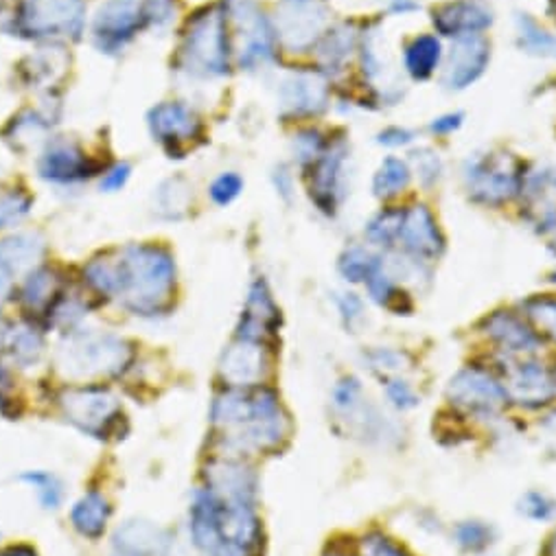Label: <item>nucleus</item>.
<instances>
[{"label": "nucleus", "instance_id": "obj_1", "mask_svg": "<svg viewBox=\"0 0 556 556\" xmlns=\"http://www.w3.org/2000/svg\"><path fill=\"white\" fill-rule=\"evenodd\" d=\"M90 288L118 299L136 316H159L176 288V263L165 248L127 245L116 258H94L84 269Z\"/></svg>", "mask_w": 556, "mask_h": 556}, {"label": "nucleus", "instance_id": "obj_2", "mask_svg": "<svg viewBox=\"0 0 556 556\" xmlns=\"http://www.w3.org/2000/svg\"><path fill=\"white\" fill-rule=\"evenodd\" d=\"M180 66L193 77H219L228 68V36L222 12L198 14L185 34Z\"/></svg>", "mask_w": 556, "mask_h": 556}, {"label": "nucleus", "instance_id": "obj_3", "mask_svg": "<svg viewBox=\"0 0 556 556\" xmlns=\"http://www.w3.org/2000/svg\"><path fill=\"white\" fill-rule=\"evenodd\" d=\"M129 355V344L112 333H79L60 351V368L68 377H101L118 372Z\"/></svg>", "mask_w": 556, "mask_h": 556}, {"label": "nucleus", "instance_id": "obj_4", "mask_svg": "<svg viewBox=\"0 0 556 556\" xmlns=\"http://www.w3.org/2000/svg\"><path fill=\"white\" fill-rule=\"evenodd\" d=\"M84 27L81 0H21L18 29L31 38L73 36Z\"/></svg>", "mask_w": 556, "mask_h": 556}, {"label": "nucleus", "instance_id": "obj_5", "mask_svg": "<svg viewBox=\"0 0 556 556\" xmlns=\"http://www.w3.org/2000/svg\"><path fill=\"white\" fill-rule=\"evenodd\" d=\"M62 407L73 426L97 439L108 437L121 416L118 401L99 386L68 390L62 399Z\"/></svg>", "mask_w": 556, "mask_h": 556}, {"label": "nucleus", "instance_id": "obj_6", "mask_svg": "<svg viewBox=\"0 0 556 556\" xmlns=\"http://www.w3.org/2000/svg\"><path fill=\"white\" fill-rule=\"evenodd\" d=\"M146 23V10L136 0H108L94 18V42L101 51H118Z\"/></svg>", "mask_w": 556, "mask_h": 556}, {"label": "nucleus", "instance_id": "obj_7", "mask_svg": "<svg viewBox=\"0 0 556 556\" xmlns=\"http://www.w3.org/2000/svg\"><path fill=\"white\" fill-rule=\"evenodd\" d=\"M150 129L163 148H167L169 152H178L182 146L195 141L202 123L191 108L167 101L150 112Z\"/></svg>", "mask_w": 556, "mask_h": 556}, {"label": "nucleus", "instance_id": "obj_8", "mask_svg": "<svg viewBox=\"0 0 556 556\" xmlns=\"http://www.w3.org/2000/svg\"><path fill=\"white\" fill-rule=\"evenodd\" d=\"M92 163L73 141H55L47 148L38 163L40 178L55 185H73L92 176Z\"/></svg>", "mask_w": 556, "mask_h": 556}, {"label": "nucleus", "instance_id": "obj_9", "mask_svg": "<svg viewBox=\"0 0 556 556\" xmlns=\"http://www.w3.org/2000/svg\"><path fill=\"white\" fill-rule=\"evenodd\" d=\"M169 545L167 530L143 519L125 521L112 539L114 556H165Z\"/></svg>", "mask_w": 556, "mask_h": 556}, {"label": "nucleus", "instance_id": "obj_10", "mask_svg": "<svg viewBox=\"0 0 556 556\" xmlns=\"http://www.w3.org/2000/svg\"><path fill=\"white\" fill-rule=\"evenodd\" d=\"M491 58L489 45L480 36H465L456 40V47H452L445 84L450 88H467L473 84L486 68V62Z\"/></svg>", "mask_w": 556, "mask_h": 556}, {"label": "nucleus", "instance_id": "obj_11", "mask_svg": "<svg viewBox=\"0 0 556 556\" xmlns=\"http://www.w3.org/2000/svg\"><path fill=\"white\" fill-rule=\"evenodd\" d=\"M278 34L286 38L292 49L309 47L325 25V12L314 3V0H294L281 10L278 18Z\"/></svg>", "mask_w": 556, "mask_h": 556}, {"label": "nucleus", "instance_id": "obj_12", "mask_svg": "<svg viewBox=\"0 0 556 556\" xmlns=\"http://www.w3.org/2000/svg\"><path fill=\"white\" fill-rule=\"evenodd\" d=\"M493 16L482 0H458V3L445 5L434 14V25L445 36L465 38L478 36V31L491 27Z\"/></svg>", "mask_w": 556, "mask_h": 556}, {"label": "nucleus", "instance_id": "obj_13", "mask_svg": "<svg viewBox=\"0 0 556 556\" xmlns=\"http://www.w3.org/2000/svg\"><path fill=\"white\" fill-rule=\"evenodd\" d=\"M471 165V163H469ZM469 189L476 193H484L489 202L504 200L515 191L517 174L506 165V156L502 159H476L471 169L467 172Z\"/></svg>", "mask_w": 556, "mask_h": 556}, {"label": "nucleus", "instance_id": "obj_14", "mask_svg": "<svg viewBox=\"0 0 556 556\" xmlns=\"http://www.w3.org/2000/svg\"><path fill=\"white\" fill-rule=\"evenodd\" d=\"M281 105L290 116L318 114L327 105V88L314 73L292 75L281 88Z\"/></svg>", "mask_w": 556, "mask_h": 556}, {"label": "nucleus", "instance_id": "obj_15", "mask_svg": "<svg viewBox=\"0 0 556 556\" xmlns=\"http://www.w3.org/2000/svg\"><path fill=\"white\" fill-rule=\"evenodd\" d=\"M45 243L36 235H16L0 241V292H3L14 278L27 269H34L42 256Z\"/></svg>", "mask_w": 556, "mask_h": 556}, {"label": "nucleus", "instance_id": "obj_16", "mask_svg": "<svg viewBox=\"0 0 556 556\" xmlns=\"http://www.w3.org/2000/svg\"><path fill=\"white\" fill-rule=\"evenodd\" d=\"M314 169V182H312V198L316 195V202L323 206V211H329L336 206V195L342 193V169H344V154L338 150H331L323 154Z\"/></svg>", "mask_w": 556, "mask_h": 556}, {"label": "nucleus", "instance_id": "obj_17", "mask_svg": "<svg viewBox=\"0 0 556 556\" xmlns=\"http://www.w3.org/2000/svg\"><path fill=\"white\" fill-rule=\"evenodd\" d=\"M110 517H112V506L99 491L86 493L71 510L73 528L88 539H99L105 532Z\"/></svg>", "mask_w": 556, "mask_h": 556}, {"label": "nucleus", "instance_id": "obj_18", "mask_svg": "<svg viewBox=\"0 0 556 556\" xmlns=\"http://www.w3.org/2000/svg\"><path fill=\"white\" fill-rule=\"evenodd\" d=\"M443 58V47L434 36L414 38L405 47V68L414 79H428L434 75Z\"/></svg>", "mask_w": 556, "mask_h": 556}, {"label": "nucleus", "instance_id": "obj_19", "mask_svg": "<svg viewBox=\"0 0 556 556\" xmlns=\"http://www.w3.org/2000/svg\"><path fill=\"white\" fill-rule=\"evenodd\" d=\"M58 296V278L51 269H31L27 281L23 286V303L34 309L51 307L53 299Z\"/></svg>", "mask_w": 556, "mask_h": 556}, {"label": "nucleus", "instance_id": "obj_20", "mask_svg": "<svg viewBox=\"0 0 556 556\" xmlns=\"http://www.w3.org/2000/svg\"><path fill=\"white\" fill-rule=\"evenodd\" d=\"M191 204V187L185 178H172L159 187L156 211L167 219H178Z\"/></svg>", "mask_w": 556, "mask_h": 556}, {"label": "nucleus", "instance_id": "obj_21", "mask_svg": "<svg viewBox=\"0 0 556 556\" xmlns=\"http://www.w3.org/2000/svg\"><path fill=\"white\" fill-rule=\"evenodd\" d=\"M407 182H409V169H407V165L401 163L399 159H388V161L379 167V172H377V176H375L372 189H375V193H377L379 198H392V195L401 193V191L407 187Z\"/></svg>", "mask_w": 556, "mask_h": 556}, {"label": "nucleus", "instance_id": "obj_22", "mask_svg": "<svg viewBox=\"0 0 556 556\" xmlns=\"http://www.w3.org/2000/svg\"><path fill=\"white\" fill-rule=\"evenodd\" d=\"M21 480L27 482L36 491L40 504L47 510H58L62 506L64 486L53 473H49V471H27V473L21 476Z\"/></svg>", "mask_w": 556, "mask_h": 556}, {"label": "nucleus", "instance_id": "obj_23", "mask_svg": "<svg viewBox=\"0 0 556 556\" xmlns=\"http://www.w3.org/2000/svg\"><path fill=\"white\" fill-rule=\"evenodd\" d=\"M42 351H45V342H42V336L36 329L21 327L10 338V353H12L14 362H18L23 366L36 364L40 359Z\"/></svg>", "mask_w": 556, "mask_h": 556}, {"label": "nucleus", "instance_id": "obj_24", "mask_svg": "<svg viewBox=\"0 0 556 556\" xmlns=\"http://www.w3.org/2000/svg\"><path fill=\"white\" fill-rule=\"evenodd\" d=\"M31 200L23 193H5L0 195V228H10L21 224L29 215Z\"/></svg>", "mask_w": 556, "mask_h": 556}, {"label": "nucleus", "instance_id": "obj_25", "mask_svg": "<svg viewBox=\"0 0 556 556\" xmlns=\"http://www.w3.org/2000/svg\"><path fill=\"white\" fill-rule=\"evenodd\" d=\"M294 152L301 165H314L325 154V141L318 131H303L299 134Z\"/></svg>", "mask_w": 556, "mask_h": 556}, {"label": "nucleus", "instance_id": "obj_26", "mask_svg": "<svg viewBox=\"0 0 556 556\" xmlns=\"http://www.w3.org/2000/svg\"><path fill=\"white\" fill-rule=\"evenodd\" d=\"M243 189V180L237 174H222L213 185H211V198L215 204L226 206L235 198H239Z\"/></svg>", "mask_w": 556, "mask_h": 556}, {"label": "nucleus", "instance_id": "obj_27", "mask_svg": "<svg viewBox=\"0 0 556 556\" xmlns=\"http://www.w3.org/2000/svg\"><path fill=\"white\" fill-rule=\"evenodd\" d=\"M12 129H14V143L21 148L23 143L36 141V138L47 129V123L40 116L29 114L27 118H14Z\"/></svg>", "mask_w": 556, "mask_h": 556}, {"label": "nucleus", "instance_id": "obj_28", "mask_svg": "<svg viewBox=\"0 0 556 556\" xmlns=\"http://www.w3.org/2000/svg\"><path fill=\"white\" fill-rule=\"evenodd\" d=\"M530 27H532L534 34H530V31L521 25V38H526V47L532 49V53H543V55L556 53V38L547 36L545 31H539L532 23H530Z\"/></svg>", "mask_w": 556, "mask_h": 556}, {"label": "nucleus", "instance_id": "obj_29", "mask_svg": "<svg viewBox=\"0 0 556 556\" xmlns=\"http://www.w3.org/2000/svg\"><path fill=\"white\" fill-rule=\"evenodd\" d=\"M143 10L148 16V23H152V25H167L174 18L172 0H148Z\"/></svg>", "mask_w": 556, "mask_h": 556}, {"label": "nucleus", "instance_id": "obj_30", "mask_svg": "<svg viewBox=\"0 0 556 556\" xmlns=\"http://www.w3.org/2000/svg\"><path fill=\"white\" fill-rule=\"evenodd\" d=\"M127 180H129V165H116L101 180V189L108 193H114V191H121Z\"/></svg>", "mask_w": 556, "mask_h": 556}, {"label": "nucleus", "instance_id": "obj_31", "mask_svg": "<svg viewBox=\"0 0 556 556\" xmlns=\"http://www.w3.org/2000/svg\"><path fill=\"white\" fill-rule=\"evenodd\" d=\"M412 141V134L407 129H399V127H392V129H386L379 134V143L383 146H390V148H396V146H405Z\"/></svg>", "mask_w": 556, "mask_h": 556}, {"label": "nucleus", "instance_id": "obj_32", "mask_svg": "<svg viewBox=\"0 0 556 556\" xmlns=\"http://www.w3.org/2000/svg\"><path fill=\"white\" fill-rule=\"evenodd\" d=\"M463 123V116L460 114H447V116H441V118H434L432 123V131L437 134H447V131H454L458 129Z\"/></svg>", "mask_w": 556, "mask_h": 556}, {"label": "nucleus", "instance_id": "obj_33", "mask_svg": "<svg viewBox=\"0 0 556 556\" xmlns=\"http://www.w3.org/2000/svg\"><path fill=\"white\" fill-rule=\"evenodd\" d=\"M0 556H38V554L29 545H12L0 552Z\"/></svg>", "mask_w": 556, "mask_h": 556}, {"label": "nucleus", "instance_id": "obj_34", "mask_svg": "<svg viewBox=\"0 0 556 556\" xmlns=\"http://www.w3.org/2000/svg\"><path fill=\"white\" fill-rule=\"evenodd\" d=\"M0 344H3V336H0Z\"/></svg>", "mask_w": 556, "mask_h": 556}]
</instances>
